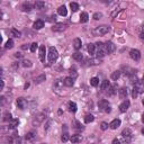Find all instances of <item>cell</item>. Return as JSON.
<instances>
[{
	"label": "cell",
	"mask_w": 144,
	"mask_h": 144,
	"mask_svg": "<svg viewBox=\"0 0 144 144\" xmlns=\"http://www.w3.org/2000/svg\"><path fill=\"white\" fill-rule=\"evenodd\" d=\"M81 46H82V42H81L80 38H75L74 41H73V47L75 48V50H80Z\"/></svg>",
	"instance_id": "cell-19"
},
{
	"label": "cell",
	"mask_w": 144,
	"mask_h": 144,
	"mask_svg": "<svg viewBox=\"0 0 144 144\" xmlns=\"http://www.w3.org/2000/svg\"><path fill=\"white\" fill-rule=\"evenodd\" d=\"M73 83H74V79L71 77H68L64 79V85L67 86V87H72L73 86Z\"/></svg>",
	"instance_id": "cell-18"
},
{
	"label": "cell",
	"mask_w": 144,
	"mask_h": 144,
	"mask_svg": "<svg viewBox=\"0 0 144 144\" xmlns=\"http://www.w3.org/2000/svg\"><path fill=\"white\" fill-rule=\"evenodd\" d=\"M128 108H130V101H128V100H124V101L119 105V110L122 113L127 112Z\"/></svg>",
	"instance_id": "cell-10"
},
{
	"label": "cell",
	"mask_w": 144,
	"mask_h": 144,
	"mask_svg": "<svg viewBox=\"0 0 144 144\" xmlns=\"http://www.w3.org/2000/svg\"><path fill=\"white\" fill-rule=\"evenodd\" d=\"M119 77H120V71H115V72H113V74H112V79H113V80L116 81Z\"/></svg>",
	"instance_id": "cell-33"
},
{
	"label": "cell",
	"mask_w": 144,
	"mask_h": 144,
	"mask_svg": "<svg viewBox=\"0 0 144 144\" xmlns=\"http://www.w3.org/2000/svg\"><path fill=\"white\" fill-rule=\"evenodd\" d=\"M142 122H143V123H144V114L142 115Z\"/></svg>",
	"instance_id": "cell-54"
},
{
	"label": "cell",
	"mask_w": 144,
	"mask_h": 144,
	"mask_svg": "<svg viewBox=\"0 0 144 144\" xmlns=\"http://www.w3.org/2000/svg\"><path fill=\"white\" fill-rule=\"evenodd\" d=\"M15 56H16V58H21V56H23V54L19 53V52H17V53H15Z\"/></svg>",
	"instance_id": "cell-49"
},
{
	"label": "cell",
	"mask_w": 144,
	"mask_h": 144,
	"mask_svg": "<svg viewBox=\"0 0 144 144\" xmlns=\"http://www.w3.org/2000/svg\"><path fill=\"white\" fill-rule=\"evenodd\" d=\"M3 86H5V82H3V80H1V90L3 89Z\"/></svg>",
	"instance_id": "cell-52"
},
{
	"label": "cell",
	"mask_w": 144,
	"mask_h": 144,
	"mask_svg": "<svg viewBox=\"0 0 144 144\" xmlns=\"http://www.w3.org/2000/svg\"><path fill=\"white\" fill-rule=\"evenodd\" d=\"M44 7H45V2L44 1H36L34 3V8L37 9V10H42V9H44Z\"/></svg>",
	"instance_id": "cell-16"
},
{
	"label": "cell",
	"mask_w": 144,
	"mask_h": 144,
	"mask_svg": "<svg viewBox=\"0 0 144 144\" xmlns=\"http://www.w3.org/2000/svg\"><path fill=\"white\" fill-rule=\"evenodd\" d=\"M28 87H29V83L27 82V83H26V85H25V86H24V89H27V88H28Z\"/></svg>",
	"instance_id": "cell-51"
},
{
	"label": "cell",
	"mask_w": 144,
	"mask_h": 144,
	"mask_svg": "<svg viewBox=\"0 0 144 144\" xmlns=\"http://www.w3.org/2000/svg\"><path fill=\"white\" fill-rule=\"evenodd\" d=\"M93 119H95V117H93V115L88 114V115H86V117H85V123H86V124L92 123V122H93Z\"/></svg>",
	"instance_id": "cell-26"
},
{
	"label": "cell",
	"mask_w": 144,
	"mask_h": 144,
	"mask_svg": "<svg viewBox=\"0 0 144 144\" xmlns=\"http://www.w3.org/2000/svg\"><path fill=\"white\" fill-rule=\"evenodd\" d=\"M130 56H131L134 61H139V60L141 59V52H140L139 50L133 48V50H131V51H130Z\"/></svg>",
	"instance_id": "cell-6"
},
{
	"label": "cell",
	"mask_w": 144,
	"mask_h": 144,
	"mask_svg": "<svg viewBox=\"0 0 144 144\" xmlns=\"http://www.w3.org/2000/svg\"><path fill=\"white\" fill-rule=\"evenodd\" d=\"M122 136H123L124 139L130 140L131 139V136H132V131L130 130V128H125V130L122 132Z\"/></svg>",
	"instance_id": "cell-13"
},
{
	"label": "cell",
	"mask_w": 144,
	"mask_h": 144,
	"mask_svg": "<svg viewBox=\"0 0 144 144\" xmlns=\"http://www.w3.org/2000/svg\"><path fill=\"white\" fill-rule=\"evenodd\" d=\"M105 51H106V53H108V54L114 53V52L116 51V45L112 42H107L106 44H105Z\"/></svg>",
	"instance_id": "cell-5"
},
{
	"label": "cell",
	"mask_w": 144,
	"mask_h": 144,
	"mask_svg": "<svg viewBox=\"0 0 144 144\" xmlns=\"http://www.w3.org/2000/svg\"><path fill=\"white\" fill-rule=\"evenodd\" d=\"M77 104H75V102H73V101H70L69 102V110L71 113H75L77 112Z\"/></svg>",
	"instance_id": "cell-25"
},
{
	"label": "cell",
	"mask_w": 144,
	"mask_h": 144,
	"mask_svg": "<svg viewBox=\"0 0 144 144\" xmlns=\"http://www.w3.org/2000/svg\"><path fill=\"white\" fill-rule=\"evenodd\" d=\"M141 38H142V40L144 38V34H141Z\"/></svg>",
	"instance_id": "cell-55"
},
{
	"label": "cell",
	"mask_w": 144,
	"mask_h": 144,
	"mask_svg": "<svg viewBox=\"0 0 144 144\" xmlns=\"http://www.w3.org/2000/svg\"><path fill=\"white\" fill-rule=\"evenodd\" d=\"M37 47H38V44H37V43H33L32 45H30V51H32V52H36Z\"/></svg>",
	"instance_id": "cell-41"
},
{
	"label": "cell",
	"mask_w": 144,
	"mask_h": 144,
	"mask_svg": "<svg viewBox=\"0 0 144 144\" xmlns=\"http://www.w3.org/2000/svg\"><path fill=\"white\" fill-rule=\"evenodd\" d=\"M45 119V114L42 113V114L37 115V116H35L34 119H33V126H38L43 123V120Z\"/></svg>",
	"instance_id": "cell-4"
},
{
	"label": "cell",
	"mask_w": 144,
	"mask_h": 144,
	"mask_svg": "<svg viewBox=\"0 0 144 144\" xmlns=\"http://www.w3.org/2000/svg\"><path fill=\"white\" fill-rule=\"evenodd\" d=\"M5 47H6V48H9V50L14 47V41L11 40V38H10V40H8V41H7V43H6Z\"/></svg>",
	"instance_id": "cell-32"
},
{
	"label": "cell",
	"mask_w": 144,
	"mask_h": 144,
	"mask_svg": "<svg viewBox=\"0 0 144 144\" xmlns=\"http://www.w3.org/2000/svg\"><path fill=\"white\" fill-rule=\"evenodd\" d=\"M32 9H33V6L30 5L29 2H25L21 5V10L23 11H27V13H28V11H30Z\"/></svg>",
	"instance_id": "cell-17"
},
{
	"label": "cell",
	"mask_w": 144,
	"mask_h": 144,
	"mask_svg": "<svg viewBox=\"0 0 144 144\" xmlns=\"http://www.w3.org/2000/svg\"><path fill=\"white\" fill-rule=\"evenodd\" d=\"M35 137H36L35 132H28V133L26 134V136H25V139H26L27 141H32V140H34Z\"/></svg>",
	"instance_id": "cell-24"
},
{
	"label": "cell",
	"mask_w": 144,
	"mask_h": 144,
	"mask_svg": "<svg viewBox=\"0 0 144 144\" xmlns=\"http://www.w3.org/2000/svg\"><path fill=\"white\" fill-rule=\"evenodd\" d=\"M69 139H70L69 133H68V132H64V133L62 134V136H61V140H62V142H67Z\"/></svg>",
	"instance_id": "cell-36"
},
{
	"label": "cell",
	"mask_w": 144,
	"mask_h": 144,
	"mask_svg": "<svg viewBox=\"0 0 144 144\" xmlns=\"http://www.w3.org/2000/svg\"><path fill=\"white\" fill-rule=\"evenodd\" d=\"M101 17H102V14H101V13H96L95 15H93V19H96V20L100 19Z\"/></svg>",
	"instance_id": "cell-42"
},
{
	"label": "cell",
	"mask_w": 144,
	"mask_h": 144,
	"mask_svg": "<svg viewBox=\"0 0 144 144\" xmlns=\"http://www.w3.org/2000/svg\"><path fill=\"white\" fill-rule=\"evenodd\" d=\"M70 8H71L72 11H77L79 9V5L77 2H71L70 3Z\"/></svg>",
	"instance_id": "cell-34"
},
{
	"label": "cell",
	"mask_w": 144,
	"mask_h": 144,
	"mask_svg": "<svg viewBox=\"0 0 144 144\" xmlns=\"http://www.w3.org/2000/svg\"><path fill=\"white\" fill-rule=\"evenodd\" d=\"M58 13H59V15H61V16H67V14H68L67 7H65V6H60L59 9H58Z\"/></svg>",
	"instance_id": "cell-20"
},
{
	"label": "cell",
	"mask_w": 144,
	"mask_h": 144,
	"mask_svg": "<svg viewBox=\"0 0 144 144\" xmlns=\"http://www.w3.org/2000/svg\"><path fill=\"white\" fill-rule=\"evenodd\" d=\"M27 47H28V45H27V44H24V45L21 46V48H23V50H26Z\"/></svg>",
	"instance_id": "cell-50"
},
{
	"label": "cell",
	"mask_w": 144,
	"mask_h": 144,
	"mask_svg": "<svg viewBox=\"0 0 144 144\" xmlns=\"http://www.w3.org/2000/svg\"><path fill=\"white\" fill-rule=\"evenodd\" d=\"M11 35H13L14 37H16V38L20 37V33H19L18 30H16V29H11Z\"/></svg>",
	"instance_id": "cell-39"
},
{
	"label": "cell",
	"mask_w": 144,
	"mask_h": 144,
	"mask_svg": "<svg viewBox=\"0 0 144 144\" xmlns=\"http://www.w3.org/2000/svg\"><path fill=\"white\" fill-rule=\"evenodd\" d=\"M45 54H46V48L44 45L40 46V50H38V56H40V60L42 62H45Z\"/></svg>",
	"instance_id": "cell-8"
},
{
	"label": "cell",
	"mask_w": 144,
	"mask_h": 144,
	"mask_svg": "<svg viewBox=\"0 0 144 144\" xmlns=\"http://www.w3.org/2000/svg\"><path fill=\"white\" fill-rule=\"evenodd\" d=\"M89 20V16L87 13H82L80 16V21L81 23H87V21Z\"/></svg>",
	"instance_id": "cell-27"
},
{
	"label": "cell",
	"mask_w": 144,
	"mask_h": 144,
	"mask_svg": "<svg viewBox=\"0 0 144 144\" xmlns=\"http://www.w3.org/2000/svg\"><path fill=\"white\" fill-rule=\"evenodd\" d=\"M118 95H119L120 99H125L127 97V89L126 88H122L119 91H118Z\"/></svg>",
	"instance_id": "cell-21"
},
{
	"label": "cell",
	"mask_w": 144,
	"mask_h": 144,
	"mask_svg": "<svg viewBox=\"0 0 144 144\" xmlns=\"http://www.w3.org/2000/svg\"><path fill=\"white\" fill-rule=\"evenodd\" d=\"M90 83H91V86H92V87H97V86L99 85V79L98 78H92V79H91L90 80Z\"/></svg>",
	"instance_id": "cell-31"
},
{
	"label": "cell",
	"mask_w": 144,
	"mask_h": 144,
	"mask_svg": "<svg viewBox=\"0 0 144 144\" xmlns=\"http://www.w3.org/2000/svg\"><path fill=\"white\" fill-rule=\"evenodd\" d=\"M73 59L75 60V61H79V62H81L83 60V56H82V54L81 53H79V52H77V53H74L73 54Z\"/></svg>",
	"instance_id": "cell-28"
},
{
	"label": "cell",
	"mask_w": 144,
	"mask_h": 144,
	"mask_svg": "<svg viewBox=\"0 0 144 144\" xmlns=\"http://www.w3.org/2000/svg\"><path fill=\"white\" fill-rule=\"evenodd\" d=\"M33 27H34V29H41V28L44 27V21H43L42 19H38V20H36L34 23Z\"/></svg>",
	"instance_id": "cell-12"
},
{
	"label": "cell",
	"mask_w": 144,
	"mask_h": 144,
	"mask_svg": "<svg viewBox=\"0 0 144 144\" xmlns=\"http://www.w3.org/2000/svg\"><path fill=\"white\" fill-rule=\"evenodd\" d=\"M51 124H52V120H48V122H47V124L45 125V130H46V131H47L48 128H50V125H51Z\"/></svg>",
	"instance_id": "cell-47"
},
{
	"label": "cell",
	"mask_w": 144,
	"mask_h": 144,
	"mask_svg": "<svg viewBox=\"0 0 144 144\" xmlns=\"http://www.w3.org/2000/svg\"><path fill=\"white\" fill-rule=\"evenodd\" d=\"M100 128H101L102 131H106L107 128H108V124L105 123V122H102V123H101V126H100Z\"/></svg>",
	"instance_id": "cell-45"
},
{
	"label": "cell",
	"mask_w": 144,
	"mask_h": 144,
	"mask_svg": "<svg viewBox=\"0 0 144 144\" xmlns=\"http://www.w3.org/2000/svg\"><path fill=\"white\" fill-rule=\"evenodd\" d=\"M112 144H120V142H119V140L114 139V140H113V143Z\"/></svg>",
	"instance_id": "cell-48"
},
{
	"label": "cell",
	"mask_w": 144,
	"mask_h": 144,
	"mask_svg": "<svg viewBox=\"0 0 144 144\" xmlns=\"http://www.w3.org/2000/svg\"><path fill=\"white\" fill-rule=\"evenodd\" d=\"M119 126H120V120L119 119H114L112 123L109 124V127L112 128V130H116V128H118Z\"/></svg>",
	"instance_id": "cell-14"
},
{
	"label": "cell",
	"mask_w": 144,
	"mask_h": 144,
	"mask_svg": "<svg viewBox=\"0 0 144 144\" xmlns=\"http://www.w3.org/2000/svg\"><path fill=\"white\" fill-rule=\"evenodd\" d=\"M108 32H109V27L107 25H101V26H98L93 29V34L96 36H102V35L107 34Z\"/></svg>",
	"instance_id": "cell-1"
},
{
	"label": "cell",
	"mask_w": 144,
	"mask_h": 144,
	"mask_svg": "<svg viewBox=\"0 0 144 144\" xmlns=\"http://www.w3.org/2000/svg\"><path fill=\"white\" fill-rule=\"evenodd\" d=\"M143 81H144V77H143Z\"/></svg>",
	"instance_id": "cell-58"
},
{
	"label": "cell",
	"mask_w": 144,
	"mask_h": 144,
	"mask_svg": "<svg viewBox=\"0 0 144 144\" xmlns=\"http://www.w3.org/2000/svg\"><path fill=\"white\" fill-rule=\"evenodd\" d=\"M137 95H139V90H137L136 88H134L133 89V92H132V97H133V98H136V97H137Z\"/></svg>",
	"instance_id": "cell-44"
},
{
	"label": "cell",
	"mask_w": 144,
	"mask_h": 144,
	"mask_svg": "<svg viewBox=\"0 0 144 144\" xmlns=\"http://www.w3.org/2000/svg\"><path fill=\"white\" fill-rule=\"evenodd\" d=\"M88 52L89 54H95V45L93 44H88Z\"/></svg>",
	"instance_id": "cell-38"
},
{
	"label": "cell",
	"mask_w": 144,
	"mask_h": 144,
	"mask_svg": "<svg viewBox=\"0 0 144 144\" xmlns=\"http://www.w3.org/2000/svg\"><path fill=\"white\" fill-rule=\"evenodd\" d=\"M21 63H23V67H25V68H30L32 67V62H30L29 60H24Z\"/></svg>",
	"instance_id": "cell-37"
},
{
	"label": "cell",
	"mask_w": 144,
	"mask_h": 144,
	"mask_svg": "<svg viewBox=\"0 0 144 144\" xmlns=\"http://www.w3.org/2000/svg\"><path fill=\"white\" fill-rule=\"evenodd\" d=\"M115 89H116L115 86H110L109 88H108V93H109V95H114V93H116V90H115Z\"/></svg>",
	"instance_id": "cell-40"
},
{
	"label": "cell",
	"mask_w": 144,
	"mask_h": 144,
	"mask_svg": "<svg viewBox=\"0 0 144 144\" xmlns=\"http://www.w3.org/2000/svg\"><path fill=\"white\" fill-rule=\"evenodd\" d=\"M58 56H59V53L56 51V48L51 46V47L48 48V61L51 62V63H53V62L56 61Z\"/></svg>",
	"instance_id": "cell-2"
},
{
	"label": "cell",
	"mask_w": 144,
	"mask_h": 144,
	"mask_svg": "<svg viewBox=\"0 0 144 144\" xmlns=\"http://www.w3.org/2000/svg\"><path fill=\"white\" fill-rule=\"evenodd\" d=\"M25 140H26V139H18V140H17V144H24L25 143Z\"/></svg>",
	"instance_id": "cell-46"
},
{
	"label": "cell",
	"mask_w": 144,
	"mask_h": 144,
	"mask_svg": "<svg viewBox=\"0 0 144 144\" xmlns=\"http://www.w3.org/2000/svg\"><path fill=\"white\" fill-rule=\"evenodd\" d=\"M142 133H143V134H144V128H143V130H142Z\"/></svg>",
	"instance_id": "cell-56"
},
{
	"label": "cell",
	"mask_w": 144,
	"mask_h": 144,
	"mask_svg": "<svg viewBox=\"0 0 144 144\" xmlns=\"http://www.w3.org/2000/svg\"><path fill=\"white\" fill-rule=\"evenodd\" d=\"M142 102H143V105H144V99H143V101H142Z\"/></svg>",
	"instance_id": "cell-57"
},
{
	"label": "cell",
	"mask_w": 144,
	"mask_h": 144,
	"mask_svg": "<svg viewBox=\"0 0 144 144\" xmlns=\"http://www.w3.org/2000/svg\"><path fill=\"white\" fill-rule=\"evenodd\" d=\"M18 124H19V120L18 119H16V118H13V119L9 122V128H16L17 126H18Z\"/></svg>",
	"instance_id": "cell-22"
},
{
	"label": "cell",
	"mask_w": 144,
	"mask_h": 144,
	"mask_svg": "<svg viewBox=\"0 0 144 144\" xmlns=\"http://www.w3.org/2000/svg\"><path fill=\"white\" fill-rule=\"evenodd\" d=\"M73 125H74L75 128H79V130H80V128H82V125H81L78 120H73Z\"/></svg>",
	"instance_id": "cell-43"
},
{
	"label": "cell",
	"mask_w": 144,
	"mask_h": 144,
	"mask_svg": "<svg viewBox=\"0 0 144 144\" xmlns=\"http://www.w3.org/2000/svg\"><path fill=\"white\" fill-rule=\"evenodd\" d=\"M67 29V25L63 24V23H58L52 27V30L53 32H63V30Z\"/></svg>",
	"instance_id": "cell-7"
},
{
	"label": "cell",
	"mask_w": 144,
	"mask_h": 144,
	"mask_svg": "<svg viewBox=\"0 0 144 144\" xmlns=\"http://www.w3.org/2000/svg\"><path fill=\"white\" fill-rule=\"evenodd\" d=\"M11 119L13 118H11V115L9 113H5L3 114V122H10Z\"/></svg>",
	"instance_id": "cell-35"
},
{
	"label": "cell",
	"mask_w": 144,
	"mask_h": 144,
	"mask_svg": "<svg viewBox=\"0 0 144 144\" xmlns=\"http://www.w3.org/2000/svg\"><path fill=\"white\" fill-rule=\"evenodd\" d=\"M43 144H46V143H43Z\"/></svg>",
	"instance_id": "cell-59"
},
{
	"label": "cell",
	"mask_w": 144,
	"mask_h": 144,
	"mask_svg": "<svg viewBox=\"0 0 144 144\" xmlns=\"http://www.w3.org/2000/svg\"><path fill=\"white\" fill-rule=\"evenodd\" d=\"M97 45V52H96V55L98 58H102V56L106 55V51H105V44L101 42H97L96 43Z\"/></svg>",
	"instance_id": "cell-3"
},
{
	"label": "cell",
	"mask_w": 144,
	"mask_h": 144,
	"mask_svg": "<svg viewBox=\"0 0 144 144\" xmlns=\"http://www.w3.org/2000/svg\"><path fill=\"white\" fill-rule=\"evenodd\" d=\"M45 79H46V75L45 74H41V75H38V77L35 79V82H36V83H41V82H43V81H45Z\"/></svg>",
	"instance_id": "cell-30"
},
{
	"label": "cell",
	"mask_w": 144,
	"mask_h": 144,
	"mask_svg": "<svg viewBox=\"0 0 144 144\" xmlns=\"http://www.w3.org/2000/svg\"><path fill=\"white\" fill-rule=\"evenodd\" d=\"M107 113H110V107H107V109H106Z\"/></svg>",
	"instance_id": "cell-53"
},
{
	"label": "cell",
	"mask_w": 144,
	"mask_h": 144,
	"mask_svg": "<svg viewBox=\"0 0 144 144\" xmlns=\"http://www.w3.org/2000/svg\"><path fill=\"white\" fill-rule=\"evenodd\" d=\"M98 107H99V109L106 110L107 107H109V104H108V101H107L106 99H102V100H100L98 102Z\"/></svg>",
	"instance_id": "cell-11"
},
{
	"label": "cell",
	"mask_w": 144,
	"mask_h": 144,
	"mask_svg": "<svg viewBox=\"0 0 144 144\" xmlns=\"http://www.w3.org/2000/svg\"><path fill=\"white\" fill-rule=\"evenodd\" d=\"M109 87H110V82L108 80H104L101 82V86H100V88H101L102 91L108 90V88H109Z\"/></svg>",
	"instance_id": "cell-23"
},
{
	"label": "cell",
	"mask_w": 144,
	"mask_h": 144,
	"mask_svg": "<svg viewBox=\"0 0 144 144\" xmlns=\"http://www.w3.org/2000/svg\"><path fill=\"white\" fill-rule=\"evenodd\" d=\"M17 106L19 109H25L27 107V101L24 98H18L17 99Z\"/></svg>",
	"instance_id": "cell-9"
},
{
	"label": "cell",
	"mask_w": 144,
	"mask_h": 144,
	"mask_svg": "<svg viewBox=\"0 0 144 144\" xmlns=\"http://www.w3.org/2000/svg\"><path fill=\"white\" fill-rule=\"evenodd\" d=\"M70 140H71L72 143H79V142L82 141V136L75 134V135H72L71 137H70Z\"/></svg>",
	"instance_id": "cell-15"
},
{
	"label": "cell",
	"mask_w": 144,
	"mask_h": 144,
	"mask_svg": "<svg viewBox=\"0 0 144 144\" xmlns=\"http://www.w3.org/2000/svg\"><path fill=\"white\" fill-rule=\"evenodd\" d=\"M90 65H97V64H100V60L99 59H90V60H87Z\"/></svg>",
	"instance_id": "cell-29"
}]
</instances>
